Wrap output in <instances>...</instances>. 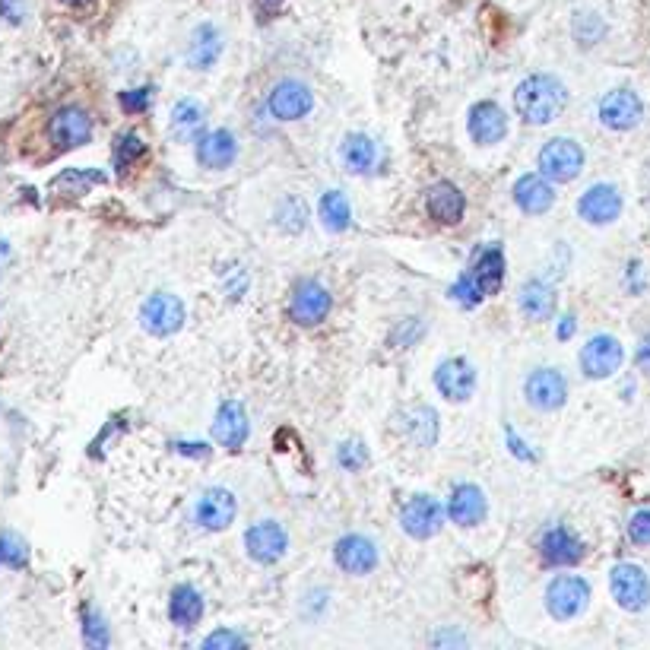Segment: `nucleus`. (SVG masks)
<instances>
[{"mask_svg": "<svg viewBox=\"0 0 650 650\" xmlns=\"http://www.w3.org/2000/svg\"><path fill=\"white\" fill-rule=\"evenodd\" d=\"M365 460H368V454H365V448H362V441H346L343 448H340V463H343L346 470L365 467Z\"/></svg>", "mask_w": 650, "mask_h": 650, "instance_id": "40", "label": "nucleus"}, {"mask_svg": "<svg viewBox=\"0 0 650 650\" xmlns=\"http://www.w3.org/2000/svg\"><path fill=\"white\" fill-rule=\"evenodd\" d=\"M540 552H543V562H546V565H555V568H562V565H578V562L584 559V543H581L571 530L555 527V530H549V533L543 536Z\"/></svg>", "mask_w": 650, "mask_h": 650, "instance_id": "20", "label": "nucleus"}, {"mask_svg": "<svg viewBox=\"0 0 650 650\" xmlns=\"http://www.w3.org/2000/svg\"><path fill=\"white\" fill-rule=\"evenodd\" d=\"M222 54V35L213 23H200L188 42V61L197 70H207L219 61Z\"/></svg>", "mask_w": 650, "mask_h": 650, "instance_id": "26", "label": "nucleus"}, {"mask_svg": "<svg viewBox=\"0 0 650 650\" xmlns=\"http://www.w3.org/2000/svg\"><path fill=\"white\" fill-rule=\"evenodd\" d=\"M508 134V118L495 102H479L470 111V137L482 146H492L498 140H505Z\"/></svg>", "mask_w": 650, "mask_h": 650, "instance_id": "18", "label": "nucleus"}, {"mask_svg": "<svg viewBox=\"0 0 650 650\" xmlns=\"http://www.w3.org/2000/svg\"><path fill=\"white\" fill-rule=\"evenodd\" d=\"M0 16H4L7 23L20 26L26 20V0H0Z\"/></svg>", "mask_w": 650, "mask_h": 650, "instance_id": "41", "label": "nucleus"}, {"mask_svg": "<svg viewBox=\"0 0 650 650\" xmlns=\"http://www.w3.org/2000/svg\"><path fill=\"white\" fill-rule=\"evenodd\" d=\"M245 546H248V555L254 562L273 565L286 555L289 536H286V530L280 524H276V520H260V524H254L245 533Z\"/></svg>", "mask_w": 650, "mask_h": 650, "instance_id": "9", "label": "nucleus"}, {"mask_svg": "<svg viewBox=\"0 0 650 650\" xmlns=\"http://www.w3.org/2000/svg\"><path fill=\"white\" fill-rule=\"evenodd\" d=\"M571 333H574V318H565V321H562V327H559V337H562V340H568Z\"/></svg>", "mask_w": 650, "mask_h": 650, "instance_id": "45", "label": "nucleus"}, {"mask_svg": "<svg viewBox=\"0 0 650 650\" xmlns=\"http://www.w3.org/2000/svg\"><path fill=\"white\" fill-rule=\"evenodd\" d=\"M565 105H568L565 86L555 77H546V73L527 77L514 92V108L527 124H549L562 115Z\"/></svg>", "mask_w": 650, "mask_h": 650, "instance_id": "1", "label": "nucleus"}, {"mask_svg": "<svg viewBox=\"0 0 650 650\" xmlns=\"http://www.w3.org/2000/svg\"><path fill=\"white\" fill-rule=\"evenodd\" d=\"M10 254H13V251H10V241L0 238V270H4V267L10 264Z\"/></svg>", "mask_w": 650, "mask_h": 650, "instance_id": "44", "label": "nucleus"}, {"mask_svg": "<svg viewBox=\"0 0 650 650\" xmlns=\"http://www.w3.org/2000/svg\"><path fill=\"white\" fill-rule=\"evenodd\" d=\"M584 169V150L568 137H555L540 153V172L549 181H574Z\"/></svg>", "mask_w": 650, "mask_h": 650, "instance_id": "2", "label": "nucleus"}, {"mask_svg": "<svg viewBox=\"0 0 650 650\" xmlns=\"http://www.w3.org/2000/svg\"><path fill=\"white\" fill-rule=\"evenodd\" d=\"M248 416H245V406L229 400V403H222L219 406V413H216V422H213V438L222 444V448H229V451H238L241 444L248 441Z\"/></svg>", "mask_w": 650, "mask_h": 650, "instance_id": "17", "label": "nucleus"}, {"mask_svg": "<svg viewBox=\"0 0 650 650\" xmlns=\"http://www.w3.org/2000/svg\"><path fill=\"white\" fill-rule=\"evenodd\" d=\"M289 311H292V321H299V324H308V327L321 324L330 311V292L321 283L305 280V283L295 286Z\"/></svg>", "mask_w": 650, "mask_h": 650, "instance_id": "14", "label": "nucleus"}, {"mask_svg": "<svg viewBox=\"0 0 650 650\" xmlns=\"http://www.w3.org/2000/svg\"><path fill=\"white\" fill-rule=\"evenodd\" d=\"M235 495L229 489H207L197 501V524L203 530H226L235 520Z\"/></svg>", "mask_w": 650, "mask_h": 650, "instance_id": "16", "label": "nucleus"}, {"mask_svg": "<svg viewBox=\"0 0 650 650\" xmlns=\"http://www.w3.org/2000/svg\"><path fill=\"white\" fill-rule=\"evenodd\" d=\"M628 536H631V543H638V546H650V511H638L635 517H631V524H628Z\"/></svg>", "mask_w": 650, "mask_h": 650, "instance_id": "39", "label": "nucleus"}, {"mask_svg": "<svg viewBox=\"0 0 650 650\" xmlns=\"http://www.w3.org/2000/svg\"><path fill=\"white\" fill-rule=\"evenodd\" d=\"M587 600H590V584L584 578H571V574H565V578H555L546 590V609H549V616L555 619H574V616H581V612L587 609Z\"/></svg>", "mask_w": 650, "mask_h": 650, "instance_id": "3", "label": "nucleus"}, {"mask_svg": "<svg viewBox=\"0 0 650 650\" xmlns=\"http://www.w3.org/2000/svg\"><path fill=\"white\" fill-rule=\"evenodd\" d=\"M425 207H429L432 219L444 222V226H454V222L463 219V210H467V200H463L460 188H454L451 181H438L425 194Z\"/></svg>", "mask_w": 650, "mask_h": 650, "instance_id": "21", "label": "nucleus"}, {"mask_svg": "<svg viewBox=\"0 0 650 650\" xmlns=\"http://www.w3.org/2000/svg\"><path fill=\"white\" fill-rule=\"evenodd\" d=\"M48 137L54 140L58 150H77V146L89 143L92 137V118L89 111L77 105H64L51 115L48 121Z\"/></svg>", "mask_w": 650, "mask_h": 650, "instance_id": "5", "label": "nucleus"}, {"mask_svg": "<svg viewBox=\"0 0 650 650\" xmlns=\"http://www.w3.org/2000/svg\"><path fill=\"white\" fill-rule=\"evenodd\" d=\"M638 368L644 371V375H650V337H644L638 346Z\"/></svg>", "mask_w": 650, "mask_h": 650, "instance_id": "42", "label": "nucleus"}, {"mask_svg": "<svg viewBox=\"0 0 650 650\" xmlns=\"http://www.w3.org/2000/svg\"><path fill=\"white\" fill-rule=\"evenodd\" d=\"M153 105V89L150 86H143V89H127V92H121V108L124 111H146Z\"/></svg>", "mask_w": 650, "mask_h": 650, "instance_id": "37", "label": "nucleus"}, {"mask_svg": "<svg viewBox=\"0 0 650 650\" xmlns=\"http://www.w3.org/2000/svg\"><path fill=\"white\" fill-rule=\"evenodd\" d=\"M207 650H241L245 647V638L235 635V631H213V635L203 641Z\"/></svg>", "mask_w": 650, "mask_h": 650, "instance_id": "38", "label": "nucleus"}, {"mask_svg": "<svg viewBox=\"0 0 650 650\" xmlns=\"http://www.w3.org/2000/svg\"><path fill=\"white\" fill-rule=\"evenodd\" d=\"M520 311L527 314L533 321H549L552 311H555V295L546 283L533 280V283H524L520 289Z\"/></svg>", "mask_w": 650, "mask_h": 650, "instance_id": "29", "label": "nucleus"}, {"mask_svg": "<svg viewBox=\"0 0 650 650\" xmlns=\"http://www.w3.org/2000/svg\"><path fill=\"white\" fill-rule=\"evenodd\" d=\"M337 565L349 574H368L378 565V549L368 536H359V533L343 536L337 543Z\"/></svg>", "mask_w": 650, "mask_h": 650, "instance_id": "19", "label": "nucleus"}, {"mask_svg": "<svg viewBox=\"0 0 650 650\" xmlns=\"http://www.w3.org/2000/svg\"><path fill=\"white\" fill-rule=\"evenodd\" d=\"M343 162H346V169L349 172H356V175H365L375 169V162H378V143L365 137V134H349L343 140Z\"/></svg>", "mask_w": 650, "mask_h": 650, "instance_id": "27", "label": "nucleus"}, {"mask_svg": "<svg viewBox=\"0 0 650 650\" xmlns=\"http://www.w3.org/2000/svg\"><path fill=\"white\" fill-rule=\"evenodd\" d=\"M105 181V175L102 172H89V169H70V172H64V175H58L54 178V188H70L77 191V194H83L89 184H102Z\"/></svg>", "mask_w": 650, "mask_h": 650, "instance_id": "36", "label": "nucleus"}, {"mask_svg": "<svg viewBox=\"0 0 650 650\" xmlns=\"http://www.w3.org/2000/svg\"><path fill=\"white\" fill-rule=\"evenodd\" d=\"M318 213H321L324 229H330V232H343V229L349 226V216H352L349 200H346V194H340V191H327V194L321 197Z\"/></svg>", "mask_w": 650, "mask_h": 650, "instance_id": "30", "label": "nucleus"}, {"mask_svg": "<svg viewBox=\"0 0 650 650\" xmlns=\"http://www.w3.org/2000/svg\"><path fill=\"white\" fill-rule=\"evenodd\" d=\"M83 641L89 647H108V625L92 606L83 609Z\"/></svg>", "mask_w": 650, "mask_h": 650, "instance_id": "34", "label": "nucleus"}, {"mask_svg": "<svg viewBox=\"0 0 650 650\" xmlns=\"http://www.w3.org/2000/svg\"><path fill=\"white\" fill-rule=\"evenodd\" d=\"M178 451H181V454H194V457H207V454H210V448H207L203 441H200V444H178Z\"/></svg>", "mask_w": 650, "mask_h": 650, "instance_id": "43", "label": "nucleus"}, {"mask_svg": "<svg viewBox=\"0 0 650 650\" xmlns=\"http://www.w3.org/2000/svg\"><path fill=\"white\" fill-rule=\"evenodd\" d=\"M267 4H276V0H267Z\"/></svg>", "mask_w": 650, "mask_h": 650, "instance_id": "47", "label": "nucleus"}, {"mask_svg": "<svg viewBox=\"0 0 650 650\" xmlns=\"http://www.w3.org/2000/svg\"><path fill=\"white\" fill-rule=\"evenodd\" d=\"M311 105H314L311 89L305 83H299V80L276 83L273 92H270V99H267V108H270V115L276 121H299V118L308 115Z\"/></svg>", "mask_w": 650, "mask_h": 650, "instance_id": "8", "label": "nucleus"}, {"mask_svg": "<svg viewBox=\"0 0 650 650\" xmlns=\"http://www.w3.org/2000/svg\"><path fill=\"white\" fill-rule=\"evenodd\" d=\"M67 7H86V4H92V0H64Z\"/></svg>", "mask_w": 650, "mask_h": 650, "instance_id": "46", "label": "nucleus"}, {"mask_svg": "<svg viewBox=\"0 0 650 650\" xmlns=\"http://www.w3.org/2000/svg\"><path fill=\"white\" fill-rule=\"evenodd\" d=\"M625 359L622 352V343L616 337H609V333H597L593 340H587V346L581 349V368L587 378H609L616 375L619 365Z\"/></svg>", "mask_w": 650, "mask_h": 650, "instance_id": "7", "label": "nucleus"}, {"mask_svg": "<svg viewBox=\"0 0 650 650\" xmlns=\"http://www.w3.org/2000/svg\"><path fill=\"white\" fill-rule=\"evenodd\" d=\"M410 435L416 438V444H422V448H432L435 438H438V416L435 410H429V406H416V410L410 413Z\"/></svg>", "mask_w": 650, "mask_h": 650, "instance_id": "31", "label": "nucleus"}, {"mask_svg": "<svg viewBox=\"0 0 650 650\" xmlns=\"http://www.w3.org/2000/svg\"><path fill=\"white\" fill-rule=\"evenodd\" d=\"M644 118V105L631 89H616L600 102V121L612 130H631Z\"/></svg>", "mask_w": 650, "mask_h": 650, "instance_id": "12", "label": "nucleus"}, {"mask_svg": "<svg viewBox=\"0 0 650 650\" xmlns=\"http://www.w3.org/2000/svg\"><path fill=\"white\" fill-rule=\"evenodd\" d=\"M203 124V108L191 99H181L172 111V130L178 137H191L194 130Z\"/></svg>", "mask_w": 650, "mask_h": 650, "instance_id": "33", "label": "nucleus"}, {"mask_svg": "<svg viewBox=\"0 0 650 650\" xmlns=\"http://www.w3.org/2000/svg\"><path fill=\"white\" fill-rule=\"evenodd\" d=\"M435 384L448 400L463 403V400H470L473 390H476V371L467 359H448V362L438 365Z\"/></svg>", "mask_w": 650, "mask_h": 650, "instance_id": "15", "label": "nucleus"}, {"mask_svg": "<svg viewBox=\"0 0 650 650\" xmlns=\"http://www.w3.org/2000/svg\"><path fill=\"white\" fill-rule=\"evenodd\" d=\"M524 390H527L530 406H536V410H543V413L562 410L565 400H568V384H565V378L555 368L533 371V375L527 378Z\"/></svg>", "mask_w": 650, "mask_h": 650, "instance_id": "11", "label": "nucleus"}, {"mask_svg": "<svg viewBox=\"0 0 650 650\" xmlns=\"http://www.w3.org/2000/svg\"><path fill=\"white\" fill-rule=\"evenodd\" d=\"M146 153V143L137 134H118L115 137V165L124 172L130 162Z\"/></svg>", "mask_w": 650, "mask_h": 650, "instance_id": "35", "label": "nucleus"}, {"mask_svg": "<svg viewBox=\"0 0 650 650\" xmlns=\"http://www.w3.org/2000/svg\"><path fill=\"white\" fill-rule=\"evenodd\" d=\"M140 321L153 337H172V333H178L184 324V305L169 292H156L143 302Z\"/></svg>", "mask_w": 650, "mask_h": 650, "instance_id": "6", "label": "nucleus"}, {"mask_svg": "<svg viewBox=\"0 0 650 650\" xmlns=\"http://www.w3.org/2000/svg\"><path fill=\"white\" fill-rule=\"evenodd\" d=\"M609 590H612V597H616V603L622 609H628V612H641L650 603V581H647V574H644V568L631 565V562H622V565L612 568Z\"/></svg>", "mask_w": 650, "mask_h": 650, "instance_id": "4", "label": "nucleus"}, {"mask_svg": "<svg viewBox=\"0 0 650 650\" xmlns=\"http://www.w3.org/2000/svg\"><path fill=\"white\" fill-rule=\"evenodd\" d=\"M578 213L590 226H606L622 213V194L612 184H593V188L578 200Z\"/></svg>", "mask_w": 650, "mask_h": 650, "instance_id": "13", "label": "nucleus"}, {"mask_svg": "<svg viewBox=\"0 0 650 650\" xmlns=\"http://www.w3.org/2000/svg\"><path fill=\"white\" fill-rule=\"evenodd\" d=\"M238 156V143L229 130H213L200 140L197 146V159L200 165H207V169H229Z\"/></svg>", "mask_w": 650, "mask_h": 650, "instance_id": "25", "label": "nucleus"}, {"mask_svg": "<svg viewBox=\"0 0 650 650\" xmlns=\"http://www.w3.org/2000/svg\"><path fill=\"white\" fill-rule=\"evenodd\" d=\"M470 280L479 286L482 295H495L501 289V283H505V254H501V248H486L479 257H476V264L467 270Z\"/></svg>", "mask_w": 650, "mask_h": 650, "instance_id": "24", "label": "nucleus"}, {"mask_svg": "<svg viewBox=\"0 0 650 650\" xmlns=\"http://www.w3.org/2000/svg\"><path fill=\"white\" fill-rule=\"evenodd\" d=\"M514 203L524 213L540 216L555 203V191H552V184L543 175H524L514 184Z\"/></svg>", "mask_w": 650, "mask_h": 650, "instance_id": "23", "label": "nucleus"}, {"mask_svg": "<svg viewBox=\"0 0 650 650\" xmlns=\"http://www.w3.org/2000/svg\"><path fill=\"white\" fill-rule=\"evenodd\" d=\"M169 616H172V622L181 625V628L197 625L200 616H203V597H200L194 587H188V584L175 587V590H172V603H169Z\"/></svg>", "mask_w": 650, "mask_h": 650, "instance_id": "28", "label": "nucleus"}, {"mask_svg": "<svg viewBox=\"0 0 650 650\" xmlns=\"http://www.w3.org/2000/svg\"><path fill=\"white\" fill-rule=\"evenodd\" d=\"M448 514L460 527H476L486 517V495H482V489L470 486V482H463L448 498Z\"/></svg>", "mask_w": 650, "mask_h": 650, "instance_id": "22", "label": "nucleus"}, {"mask_svg": "<svg viewBox=\"0 0 650 650\" xmlns=\"http://www.w3.org/2000/svg\"><path fill=\"white\" fill-rule=\"evenodd\" d=\"M29 565V546L23 536H16V533H0V568H13V571H20Z\"/></svg>", "mask_w": 650, "mask_h": 650, "instance_id": "32", "label": "nucleus"}, {"mask_svg": "<svg viewBox=\"0 0 650 650\" xmlns=\"http://www.w3.org/2000/svg\"><path fill=\"white\" fill-rule=\"evenodd\" d=\"M441 520H444L441 505L432 495H416L400 511V524L413 540H429V536H435L441 530Z\"/></svg>", "mask_w": 650, "mask_h": 650, "instance_id": "10", "label": "nucleus"}]
</instances>
